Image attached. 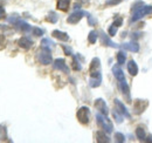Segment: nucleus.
<instances>
[{
  "instance_id": "34",
  "label": "nucleus",
  "mask_w": 152,
  "mask_h": 143,
  "mask_svg": "<svg viewBox=\"0 0 152 143\" xmlns=\"http://www.w3.org/2000/svg\"><path fill=\"white\" fill-rule=\"evenodd\" d=\"M88 22L90 24V26H94L96 22H97V20H96L93 15H89V14H88Z\"/></svg>"
},
{
  "instance_id": "5",
  "label": "nucleus",
  "mask_w": 152,
  "mask_h": 143,
  "mask_svg": "<svg viewBox=\"0 0 152 143\" xmlns=\"http://www.w3.org/2000/svg\"><path fill=\"white\" fill-rule=\"evenodd\" d=\"M87 13L84 12V11H81V10H77L75 11L74 13H72L70 15H69V18L67 19V21L69 22V24H77L81 19L83 18V15H86Z\"/></svg>"
},
{
  "instance_id": "27",
  "label": "nucleus",
  "mask_w": 152,
  "mask_h": 143,
  "mask_svg": "<svg viewBox=\"0 0 152 143\" xmlns=\"http://www.w3.org/2000/svg\"><path fill=\"white\" fill-rule=\"evenodd\" d=\"M73 68L75 69V71H80L81 68H82V66L80 65V62L77 61V57L74 56V61H73Z\"/></svg>"
},
{
  "instance_id": "7",
  "label": "nucleus",
  "mask_w": 152,
  "mask_h": 143,
  "mask_svg": "<svg viewBox=\"0 0 152 143\" xmlns=\"http://www.w3.org/2000/svg\"><path fill=\"white\" fill-rule=\"evenodd\" d=\"M99 38H101L102 45H104V46H110V47H113V48H118V45L113 42V41L110 40V38L104 32H102V31L99 32Z\"/></svg>"
},
{
  "instance_id": "33",
  "label": "nucleus",
  "mask_w": 152,
  "mask_h": 143,
  "mask_svg": "<svg viewBox=\"0 0 152 143\" xmlns=\"http://www.w3.org/2000/svg\"><path fill=\"white\" fill-rule=\"evenodd\" d=\"M139 6H144V2H143V1H140V0L133 4V5H132V10H133V11H136V10H138V8H140Z\"/></svg>"
},
{
  "instance_id": "10",
  "label": "nucleus",
  "mask_w": 152,
  "mask_h": 143,
  "mask_svg": "<svg viewBox=\"0 0 152 143\" xmlns=\"http://www.w3.org/2000/svg\"><path fill=\"white\" fill-rule=\"evenodd\" d=\"M18 45H19L21 48H23V49H29L33 46V41L31 39H28L27 36H22V38L19 39Z\"/></svg>"
},
{
  "instance_id": "37",
  "label": "nucleus",
  "mask_w": 152,
  "mask_h": 143,
  "mask_svg": "<svg viewBox=\"0 0 152 143\" xmlns=\"http://www.w3.org/2000/svg\"><path fill=\"white\" fill-rule=\"evenodd\" d=\"M145 141H146V142H152V136H149V137H146V139H145Z\"/></svg>"
},
{
  "instance_id": "21",
  "label": "nucleus",
  "mask_w": 152,
  "mask_h": 143,
  "mask_svg": "<svg viewBox=\"0 0 152 143\" xmlns=\"http://www.w3.org/2000/svg\"><path fill=\"white\" fill-rule=\"evenodd\" d=\"M136 135H137V139H139L140 141H145V139H146V133L143 128H137L136 129Z\"/></svg>"
},
{
  "instance_id": "31",
  "label": "nucleus",
  "mask_w": 152,
  "mask_h": 143,
  "mask_svg": "<svg viewBox=\"0 0 152 143\" xmlns=\"http://www.w3.org/2000/svg\"><path fill=\"white\" fill-rule=\"evenodd\" d=\"M62 48H63L66 55H73V51H72L70 47H68V46H66V45H62Z\"/></svg>"
},
{
  "instance_id": "29",
  "label": "nucleus",
  "mask_w": 152,
  "mask_h": 143,
  "mask_svg": "<svg viewBox=\"0 0 152 143\" xmlns=\"http://www.w3.org/2000/svg\"><path fill=\"white\" fill-rule=\"evenodd\" d=\"M32 32H33V34L35 36H41L43 34V31H42L41 28H39V27H34V28L32 29Z\"/></svg>"
},
{
  "instance_id": "1",
  "label": "nucleus",
  "mask_w": 152,
  "mask_h": 143,
  "mask_svg": "<svg viewBox=\"0 0 152 143\" xmlns=\"http://www.w3.org/2000/svg\"><path fill=\"white\" fill-rule=\"evenodd\" d=\"M96 120H97V123L98 125L105 131V133H108V134H110V133H113V129H114V125L111 123V121L107 117V115H103V114H97L96 115Z\"/></svg>"
},
{
  "instance_id": "2",
  "label": "nucleus",
  "mask_w": 152,
  "mask_h": 143,
  "mask_svg": "<svg viewBox=\"0 0 152 143\" xmlns=\"http://www.w3.org/2000/svg\"><path fill=\"white\" fill-rule=\"evenodd\" d=\"M152 13V6H142L140 8L136 10L134 13H133L132 18H131V21H137L139 19H142L143 17H146L149 14Z\"/></svg>"
},
{
  "instance_id": "17",
  "label": "nucleus",
  "mask_w": 152,
  "mask_h": 143,
  "mask_svg": "<svg viewBox=\"0 0 152 143\" xmlns=\"http://www.w3.org/2000/svg\"><path fill=\"white\" fill-rule=\"evenodd\" d=\"M18 28H19L20 31H22V32H29V31H32L33 28L27 24V22H25V21H21V20H18L15 24H14Z\"/></svg>"
},
{
  "instance_id": "23",
  "label": "nucleus",
  "mask_w": 152,
  "mask_h": 143,
  "mask_svg": "<svg viewBox=\"0 0 152 143\" xmlns=\"http://www.w3.org/2000/svg\"><path fill=\"white\" fill-rule=\"evenodd\" d=\"M125 61H126V55L124 52H118L117 53V62H118V65H123V63H125Z\"/></svg>"
},
{
  "instance_id": "35",
  "label": "nucleus",
  "mask_w": 152,
  "mask_h": 143,
  "mask_svg": "<svg viewBox=\"0 0 152 143\" xmlns=\"http://www.w3.org/2000/svg\"><path fill=\"white\" fill-rule=\"evenodd\" d=\"M121 1H123V0H108L107 1V5H117Z\"/></svg>"
},
{
  "instance_id": "30",
  "label": "nucleus",
  "mask_w": 152,
  "mask_h": 143,
  "mask_svg": "<svg viewBox=\"0 0 152 143\" xmlns=\"http://www.w3.org/2000/svg\"><path fill=\"white\" fill-rule=\"evenodd\" d=\"M122 24H123V19L122 18H116V20L113 22V25H114L115 27H117V28H119L122 26Z\"/></svg>"
},
{
  "instance_id": "25",
  "label": "nucleus",
  "mask_w": 152,
  "mask_h": 143,
  "mask_svg": "<svg viewBox=\"0 0 152 143\" xmlns=\"http://www.w3.org/2000/svg\"><path fill=\"white\" fill-rule=\"evenodd\" d=\"M47 20L50 21L52 24H55L57 21V14L55 12H50V13L48 14V17H47Z\"/></svg>"
},
{
  "instance_id": "20",
  "label": "nucleus",
  "mask_w": 152,
  "mask_h": 143,
  "mask_svg": "<svg viewBox=\"0 0 152 143\" xmlns=\"http://www.w3.org/2000/svg\"><path fill=\"white\" fill-rule=\"evenodd\" d=\"M72 0H57V8L61 11H67Z\"/></svg>"
},
{
  "instance_id": "8",
  "label": "nucleus",
  "mask_w": 152,
  "mask_h": 143,
  "mask_svg": "<svg viewBox=\"0 0 152 143\" xmlns=\"http://www.w3.org/2000/svg\"><path fill=\"white\" fill-rule=\"evenodd\" d=\"M53 66H54L55 69L62 71V72H64V73H68V72H69V68H68V66H67V63H66V61H64L63 59H60V57L56 59V60L54 61Z\"/></svg>"
},
{
  "instance_id": "12",
  "label": "nucleus",
  "mask_w": 152,
  "mask_h": 143,
  "mask_svg": "<svg viewBox=\"0 0 152 143\" xmlns=\"http://www.w3.org/2000/svg\"><path fill=\"white\" fill-rule=\"evenodd\" d=\"M119 88H121V90L123 91V94L126 96V99H128V102H131V96H130V88H129V86H128V83H126V81H125V80H123V81H119Z\"/></svg>"
},
{
  "instance_id": "28",
  "label": "nucleus",
  "mask_w": 152,
  "mask_h": 143,
  "mask_svg": "<svg viewBox=\"0 0 152 143\" xmlns=\"http://www.w3.org/2000/svg\"><path fill=\"white\" fill-rule=\"evenodd\" d=\"M113 115H114V117L116 119V121H117V123H122L123 122V117H122V114L121 113H117V111H114L113 113Z\"/></svg>"
},
{
  "instance_id": "9",
  "label": "nucleus",
  "mask_w": 152,
  "mask_h": 143,
  "mask_svg": "<svg viewBox=\"0 0 152 143\" xmlns=\"http://www.w3.org/2000/svg\"><path fill=\"white\" fill-rule=\"evenodd\" d=\"M115 105H116V107H117V109H118V113H121L123 116H125V117H128V119H131L130 113L126 110L125 106H124L118 99H115Z\"/></svg>"
},
{
  "instance_id": "3",
  "label": "nucleus",
  "mask_w": 152,
  "mask_h": 143,
  "mask_svg": "<svg viewBox=\"0 0 152 143\" xmlns=\"http://www.w3.org/2000/svg\"><path fill=\"white\" fill-rule=\"evenodd\" d=\"M38 59L39 61H40V63H42V65H49V63H52L53 57H52V54H50V49L42 47V49L38 53Z\"/></svg>"
},
{
  "instance_id": "14",
  "label": "nucleus",
  "mask_w": 152,
  "mask_h": 143,
  "mask_svg": "<svg viewBox=\"0 0 152 143\" xmlns=\"http://www.w3.org/2000/svg\"><path fill=\"white\" fill-rule=\"evenodd\" d=\"M113 73H114L115 77H116L118 81H123V80H125L124 73H123V71L121 69L119 65H116V66H114V67H113Z\"/></svg>"
},
{
  "instance_id": "24",
  "label": "nucleus",
  "mask_w": 152,
  "mask_h": 143,
  "mask_svg": "<svg viewBox=\"0 0 152 143\" xmlns=\"http://www.w3.org/2000/svg\"><path fill=\"white\" fill-rule=\"evenodd\" d=\"M97 32L95 31H91L90 33H89V36H88V40H89V42L90 43H95L96 41H97Z\"/></svg>"
},
{
  "instance_id": "19",
  "label": "nucleus",
  "mask_w": 152,
  "mask_h": 143,
  "mask_svg": "<svg viewBox=\"0 0 152 143\" xmlns=\"http://www.w3.org/2000/svg\"><path fill=\"white\" fill-rule=\"evenodd\" d=\"M90 72H95V71H101V61L98 57H94L91 63H90Z\"/></svg>"
},
{
  "instance_id": "38",
  "label": "nucleus",
  "mask_w": 152,
  "mask_h": 143,
  "mask_svg": "<svg viewBox=\"0 0 152 143\" xmlns=\"http://www.w3.org/2000/svg\"><path fill=\"white\" fill-rule=\"evenodd\" d=\"M2 41H4V36H0V45L2 43Z\"/></svg>"
},
{
  "instance_id": "18",
  "label": "nucleus",
  "mask_w": 152,
  "mask_h": 143,
  "mask_svg": "<svg viewBox=\"0 0 152 143\" xmlns=\"http://www.w3.org/2000/svg\"><path fill=\"white\" fill-rule=\"evenodd\" d=\"M96 141L101 143H108V142H110V139L107 136L105 131H104V133H103V131H98V133L96 134Z\"/></svg>"
},
{
  "instance_id": "13",
  "label": "nucleus",
  "mask_w": 152,
  "mask_h": 143,
  "mask_svg": "<svg viewBox=\"0 0 152 143\" xmlns=\"http://www.w3.org/2000/svg\"><path fill=\"white\" fill-rule=\"evenodd\" d=\"M122 47L126 51H130V52H138L139 51V45L136 42V41H130V42H126V43H123Z\"/></svg>"
},
{
  "instance_id": "26",
  "label": "nucleus",
  "mask_w": 152,
  "mask_h": 143,
  "mask_svg": "<svg viewBox=\"0 0 152 143\" xmlns=\"http://www.w3.org/2000/svg\"><path fill=\"white\" fill-rule=\"evenodd\" d=\"M115 139H116V142H125V136L122 133H116L115 134Z\"/></svg>"
},
{
  "instance_id": "32",
  "label": "nucleus",
  "mask_w": 152,
  "mask_h": 143,
  "mask_svg": "<svg viewBox=\"0 0 152 143\" xmlns=\"http://www.w3.org/2000/svg\"><path fill=\"white\" fill-rule=\"evenodd\" d=\"M117 27H115L114 25H111L110 27H109V35L110 36H114V35H116V33H117Z\"/></svg>"
},
{
  "instance_id": "6",
  "label": "nucleus",
  "mask_w": 152,
  "mask_h": 143,
  "mask_svg": "<svg viewBox=\"0 0 152 143\" xmlns=\"http://www.w3.org/2000/svg\"><path fill=\"white\" fill-rule=\"evenodd\" d=\"M95 107L97 110H99L101 114H103V115H108V113H109L108 106H107V103H105V101H104L103 99H97V100H96Z\"/></svg>"
},
{
  "instance_id": "15",
  "label": "nucleus",
  "mask_w": 152,
  "mask_h": 143,
  "mask_svg": "<svg viewBox=\"0 0 152 143\" xmlns=\"http://www.w3.org/2000/svg\"><path fill=\"white\" fill-rule=\"evenodd\" d=\"M128 72L130 73V75L131 76H134V75H137V73H138V66H137V63L133 61V60H130V61H128Z\"/></svg>"
},
{
  "instance_id": "4",
  "label": "nucleus",
  "mask_w": 152,
  "mask_h": 143,
  "mask_svg": "<svg viewBox=\"0 0 152 143\" xmlns=\"http://www.w3.org/2000/svg\"><path fill=\"white\" fill-rule=\"evenodd\" d=\"M89 114H90V111H89L88 108L81 107L78 109L76 116H77L78 121H80L82 125H87V123H89Z\"/></svg>"
},
{
  "instance_id": "11",
  "label": "nucleus",
  "mask_w": 152,
  "mask_h": 143,
  "mask_svg": "<svg viewBox=\"0 0 152 143\" xmlns=\"http://www.w3.org/2000/svg\"><path fill=\"white\" fill-rule=\"evenodd\" d=\"M146 107H148V101H145V100H137L136 103H134V111L137 114H142Z\"/></svg>"
},
{
  "instance_id": "36",
  "label": "nucleus",
  "mask_w": 152,
  "mask_h": 143,
  "mask_svg": "<svg viewBox=\"0 0 152 143\" xmlns=\"http://www.w3.org/2000/svg\"><path fill=\"white\" fill-rule=\"evenodd\" d=\"M4 15H5V10L2 7H0V19L4 18Z\"/></svg>"
},
{
  "instance_id": "16",
  "label": "nucleus",
  "mask_w": 152,
  "mask_h": 143,
  "mask_svg": "<svg viewBox=\"0 0 152 143\" xmlns=\"http://www.w3.org/2000/svg\"><path fill=\"white\" fill-rule=\"evenodd\" d=\"M52 35L54 36V38H56V39H58V40H61V41H68V40H69V35H68L67 33L61 32V31H58V29L53 31Z\"/></svg>"
},
{
  "instance_id": "22",
  "label": "nucleus",
  "mask_w": 152,
  "mask_h": 143,
  "mask_svg": "<svg viewBox=\"0 0 152 143\" xmlns=\"http://www.w3.org/2000/svg\"><path fill=\"white\" fill-rule=\"evenodd\" d=\"M41 45H42V47L43 48H48V49H50V48H53L54 47V42L50 40V39H43L42 41H41Z\"/></svg>"
}]
</instances>
